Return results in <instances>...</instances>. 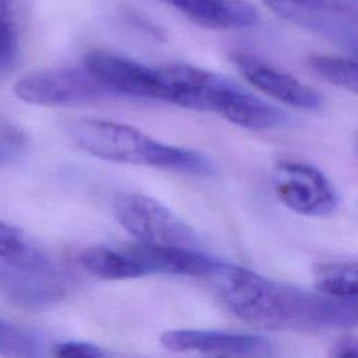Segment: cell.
Returning a JSON list of instances; mask_svg holds the SVG:
<instances>
[{
    "instance_id": "cell-1",
    "label": "cell",
    "mask_w": 358,
    "mask_h": 358,
    "mask_svg": "<svg viewBox=\"0 0 358 358\" xmlns=\"http://www.w3.org/2000/svg\"><path fill=\"white\" fill-rule=\"evenodd\" d=\"M210 280L224 306L257 329L326 331L357 324L355 301L334 299L224 262Z\"/></svg>"
},
{
    "instance_id": "cell-2",
    "label": "cell",
    "mask_w": 358,
    "mask_h": 358,
    "mask_svg": "<svg viewBox=\"0 0 358 358\" xmlns=\"http://www.w3.org/2000/svg\"><path fill=\"white\" fill-rule=\"evenodd\" d=\"M71 141L103 161L152 166L193 176H213L214 164L203 154L161 143L141 130L102 119H76L67 123Z\"/></svg>"
},
{
    "instance_id": "cell-3",
    "label": "cell",
    "mask_w": 358,
    "mask_h": 358,
    "mask_svg": "<svg viewBox=\"0 0 358 358\" xmlns=\"http://www.w3.org/2000/svg\"><path fill=\"white\" fill-rule=\"evenodd\" d=\"M14 94L39 106H77L119 96L83 64L31 71L18 78Z\"/></svg>"
},
{
    "instance_id": "cell-4",
    "label": "cell",
    "mask_w": 358,
    "mask_h": 358,
    "mask_svg": "<svg viewBox=\"0 0 358 358\" xmlns=\"http://www.w3.org/2000/svg\"><path fill=\"white\" fill-rule=\"evenodd\" d=\"M112 208L119 225L138 243L199 248L197 234L166 206L150 196L124 193L115 199Z\"/></svg>"
},
{
    "instance_id": "cell-5",
    "label": "cell",
    "mask_w": 358,
    "mask_h": 358,
    "mask_svg": "<svg viewBox=\"0 0 358 358\" xmlns=\"http://www.w3.org/2000/svg\"><path fill=\"white\" fill-rule=\"evenodd\" d=\"M271 183L277 199L299 215L327 217L338 207L333 183L312 164L278 161L271 171Z\"/></svg>"
},
{
    "instance_id": "cell-6",
    "label": "cell",
    "mask_w": 358,
    "mask_h": 358,
    "mask_svg": "<svg viewBox=\"0 0 358 358\" xmlns=\"http://www.w3.org/2000/svg\"><path fill=\"white\" fill-rule=\"evenodd\" d=\"M280 17L357 48V0H263Z\"/></svg>"
},
{
    "instance_id": "cell-7",
    "label": "cell",
    "mask_w": 358,
    "mask_h": 358,
    "mask_svg": "<svg viewBox=\"0 0 358 358\" xmlns=\"http://www.w3.org/2000/svg\"><path fill=\"white\" fill-rule=\"evenodd\" d=\"M81 64L117 95L164 101L159 67L145 66L126 56L98 49L88 52Z\"/></svg>"
},
{
    "instance_id": "cell-8",
    "label": "cell",
    "mask_w": 358,
    "mask_h": 358,
    "mask_svg": "<svg viewBox=\"0 0 358 358\" xmlns=\"http://www.w3.org/2000/svg\"><path fill=\"white\" fill-rule=\"evenodd\" d=\"M70 289V280L57 264L28 270L0 259V294L8 301L32 310L62 302Z\"/></svg>"
},
{
    "instance_id": "cell-9",
    "label": "cell",
    "mask_w": 358,
    "mask_h": 358,
    "mask_svg": "<svg viewBox=\"0 0 358 358\" xmlns=\"http://www.w3.org/2000/svg\"><path fill=\"white\" fill-rule=\"evenodd\" d=\"M229 57L241 76L270 98L309 112L322 108L320 94L292 74L248 52L234 50Z\"/></svg>"
},
{
    "instance_id": "cell-10",
    "label": "cell",
    "mask_w": 358,
    "mask_h": 358,
    "mask_svg": "<svg viewBox=\"0 0 358 358\" xmlns=\"http://www.w3.org/2000/svg\"><path fill=\"white\" fill-rule=\"evenodd\" d=\"M208 112L250 130L273 129L287 119L284 112L220 74L210 92Z\"/></svg>"
},
{
    "instance_id": "cell-11",
    "label": "cell",
    "mask_w": 358,
    "mask_h": 358,
    "mask_svg": "<svg viewBox=\"0 0 358 358\" xmlns=\"http://www.w3.org/2000/svg\"><path fill=\"white\" fill-rule=\"evenodd\" d=\"M145 274H175L210 280L221 266V260L201 253L199 249L179 246H152L134 243L127 246Z\"/></svg>"
},
{
    "instance_id": "cell-12",
    "label": "cell",
    "mask_w": 358,
    "mask_h": 358,
    "mask_svg": "<svg viewBox=\"0 0 358 358\" xmlns=\"http://www.w3.org/2000/svg\"><path fill=\"white\" fill-rule=\"evenodd\" d=\"M199 27L231 31L253 27L259 13L249 0H157Z\"/></svg>"
},
{
    "instance_id": "cell-13",
    "label": "cell",
    "mask_w": 358,
    "mask_h": 358,
    "mask_svg": "<svg viewBox=\"0 0 358 358\" xmlns=\"http://www.w3.org/2000/svg\"><path fill=\"white\" fill-rule=\"evenodd\" d=\"M267 337L245 333H229L218 330L173 329L161 334V344L172 352H201L218 354L255 347Z\"/></svg>"
},
{
    "instance_id": "cell-14",
    "label": "cell",
    "mask_w": 358,
    "mask_h": 358,
    "mask_svg": "<svg viewBox=\"0 0 358 358\" xmlns=\"http://www.w3.org/2000/svg\"><path fill=\"white\" fill-rule=\"evenodd\" d=\"M80 263L85 271L101 280H130L147 275L127 248L120 250L91 246L80 255Z\"/></svg>"
},
{
    "instance_id": "cell-15",
    "label": "cell",
    "mask_w": 358,
    "mask_h": 358,
    "mask_svg": "<svg viewBox=\"0 0 358 358\" xmlns=\"http://www.w3.org/2000/svg\"><path fill=\"white\" fill-rule=\"evenodd\" d=\"M0 259L28 270H42L56 264L18 228L3 221H0Z\"/></svg>"
},
{
    "instance_id": "cell-16",
    "label": "cell",
    "mask_w": 358,
    "mask_h": 358,
    "mask_svg": "<svg viewBox=\"0 0 358 358\" xmlns=\"http://www.w3.org/2000/svg\"><path fill=\"white\" fill-rule=\"evenodd\" d=\"M317 292L341 301H355L358 292V266L355 262L322 263L315 268Z\"/></svg>"
},
{
    "instance_id": "cell-17",
    "label": "cell",
    "mask_w": 358,
    "mask_h": 358,
    "mask_svg": "<svg viewBox=\"0 0 358 358\" xmlns=\"http://www.w3.org/2000/svg\"><path fill=\"white\" fill-rule=\"evenodd\" d=\"M22 0H0V76L10 73L20 57Z\"/></svg>"
},
{
    "instance_id": "cell-18",
    "label": "cell",
    "mask_w": 358,
    "mask_h": 358,
    "mask_svg": "<svg viewBox=\"0 0 358 358\" xmlns=\"http://www.w3.org/2000/svg\"><path fill=\"white\" fill-rule=\"evenodd\" d=\"M308 64L312 70L316 71L317 76L329 81L331 85H336L351 94H357L358 71L355 59L336 55L312 53L308 57Z\"/></svg>"
},
{
    "instance_id": "cell-19",
    "label": "cell",
    "mask_w": 358,
    "mask_h": 358,
    "mask_svg": "<svg viewBox=\"0 0 358 358\" xmlns=\"http://www.w3.org/2000/svg\"><path fill=\"white\" fill-rule=\"evenodd\" d=\"M41 340L31 330L0 319V357L3 358H42Z\"/></svg>"
},
{
    "instance_id": "cell-20",
    "label": "cell",
    "mask_w": 358,
    "mask_h": 358,
    "mask_svg": "<svg viewBox=\"0 0 358 358\" xmlns=\"http://www.w3.org/2000/svg\"><path fill=\"white\" fill-rule=\"evenodd\" d=\"M55 358H106L103 351L87 341H63L52 348Z\"/></svg>"
},
{
    "instance_id": "cell-21",
    "label": "cell",
    "mask_w": 358,
    "mask_h": 358,
    "mask_svg": "<svg viewBox=\"0 0 358 358\" xmlns=\"http://www.w3.org/2000/svg\"><path fill=\"white\" fill-rule=\"evenodd\" d=\"M208 358H278V352L273 343L268 338H266L263 343L255 347L238 351L211 354Z\"/></svg>"
},
{
    "instance_id": "cell-22",
    "label": "cell",
    "mask_w": 358,
    "mask_h": 358,
    "mask_svg": "<svg viewBox=\"0 0 358 358\" xmlns=\"http://www.w3.org/2000/svg\"><path fill=\"white\" fill-rule=\"evenodd\" d=\"M24 148V137L11 136L0 137V166L14 162Z\"/></svg>"
},
{
    "instance_id": "cell-23",
    "label": "cell",
    "mask_w": 358,
    "mask_h": 358,
    "mask_svg": "<svg viewBox=\"0 0 358 358\" xmlns=\"http://www.w3.org/2000/svg\"><path fill=\"white\" fill-rule=\"evenodd\" d=\"M329 358H358L357 341L351 336L340 338L331 348Z\"/></svg>"
}]
</instances>
